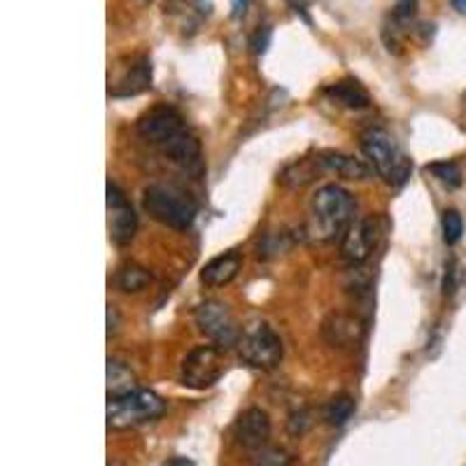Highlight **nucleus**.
<instances>
[{
	"mask_svg": "<svg viewBox=\"0 0 466 466\" xmlns=\"http://www.w3.org/2000/svg\"><path fill=\"white\" fill-rule=\"evenodd\" d=\"M361 152L390 187L406 185V180L410 177L413 164L385 128H369L361 133Z\"/></svg>",
	"mask_w": 466,
	"mask_h": 466,
	"instance_id": "2",
	"label": "nucleus"
},
{
	"mask_svg": "<svg viewBox=\"0 0 466 466\" xmlns=\"http://www.w3.org/2000/svg\"><path fill=\"white\" fill-rule=\"evenodd\" d=\"M143 208L149 218L168 228L185 231L197 219L198 206L185 189L175 185H149L143 191Z\"/></svg>",
	"mask_w": 466,
	"mask_h": 466,
	"instance_id": "3",
	"label": "nucleus"
},
{
	"mask_svg": "<svg viewBox=\"0 0 466 466\" xmlns=\"http://www.w3.org/2000/svg\"><path fill=\"white\" fill-rule=\"evenodd\" d=\"M245 10H248V0H233V19H240L245 15Z\"/></svg>",
	"mask_w": 466,
	"mask_h": 466,
	"instance_id": "26",
	"label": "nucleus"
},
{
	"mask_svg": "<svg viewBox=\"0 0 466 466\" xmlns=\"http://www.w3.org/2000/svg\"><path fill=\"white\" fill-rule=\"evenodd\" d=\"M166 413V401L149 390H133L119 397H107V430L122 431L154 422Z\"/></svg>",
	"mask_w": 466,
	"mask_h": 466,
	"instance_id": "4",
	"label": "nucleus"
},
{
	"mask_svg": "<svg viewBox=\"0 0 466 466\" xmlns=\"http://www.w3.org/2000/svg\"><path fill=\"white\" fill-rule=\"evenodd\" d=\"M318 159L324 170H331V173L340 175V177H348V180H366L369 177V168L361 161L348 157V154L327 152L319 154Z\"/></svg>",
	"mask_w": 466,
	"mask_h": 466,
	"instance_id": "15",
	"label": "nucleus"
},
{
	"mask_svg": "<svg viewBox=\"0 0 466 466\" xmlns=\"http://www.w3.org/2000/svg\"><path fill=\"white\" fill-rule=\"evenodd\" d=\"M116 331V308L107 306V336H112Z\"/></svg>",
	"mask_w": 466,
	"mask_h": 466,
	"instance_id": "25",
	"label": "nucleus"
},
{
	"mask_svg": "<svg viewBox=\"0 0 466 466\" xmlns=\"http://www.w3.org/2000/svg\"><path fill=\"white\" fill-rule=\"evenodd\" d=\"M149 282H152V273L138 264H124L122 268L116 270V276H115L116 289L127 291V294L143 291Z\"/></svg>",
	"mask_w": 466,
	"mask_h": 466,
	"instance_id": "16",
	"label": "nucleus"
},
{
	"mask_svg": "<svg viewBox=\"0 0 466 466\" xmlns=\"http://www.w3.org/2000/svg\"><path fill=\"white\" fill-rule=\"evenodd\" d=\"M427 173L434 175L436 180L448 189H457L461 185V170L455 161H434V164L427 166Z\"/></svg>",
	"mask_w": 466,
	"mask_h": 466,
	"instance_id": "20",
	"label": "nucleus"
},
{
	"mask_svg": "<svg viewBox=\"0 0 466 466\" xmlns=\"http://www.w3.org/2000/svg\"><path fill=\"white\" fill-rule=\"evenodd\" d=\"M355 224V198L339 185H324L310 198V227L308 233L319 243L343 238Z\"/></svg>",
	"mask_w": 466,
	"mask_h": 466,
	"instance_id": "1",
	"label": "nucleus"
},
{
	"mask_svg": "<svg viewBox=\"0 0 466 466\" xmlns=\"http://www.w3.org/2000/svg\"><path fill=\"white\" fill-rule=\"evenodd\" d=\"M185 3H191V0H185Z\"/></svg>",
	"mask_w": 466,
	"mask_h": 466,
	"instance_id": "29",
	"label": "nucleus"
},
{
	"mask_svg": "<svg viewBox=\"0 0 466 466\" xmlns=\"http://www.w3.org/2000/svg\"><path fill=\"white\" fill-rule=\"evenodd\" d=\"M152 86V61L147 56L133 58V64L127 66L124 75L110 86L112 98H131Z\"/></svg>",
	"mask_w": 466,
	"mask_h": 466,
	"instance_id": "12",
	"label": "nucleus"
},
{
	"mask_svg": "<svg viewBox=\"0 0 466 466\" xmlns=\"http://www.w3.org/2000/svg\"><path fill=\"white\" fill-rule=\"evenodd\" d=\"M194 322H197L198 331L212 345H218L219 350H228L233 345H238L240 334H243L227 303L215 301V299L198 303L197 310H194Z\"/></svg>",
	"mask_w": 466,
	"mask_h": 466,
	"instance_id": "6",
	"label": "nucleus"
},
{
	"mask_svg": "<svg viewBox=\"0 0 466 466\" xmlns=\"http://www.w3.org/2000/svg\"><path fill=\"white\" fill-rule=\"evenodd\" d=\"M240 266H243V257L236 249H228L224 255L215 257V259L208 261L201 270V280L208 287H224L228 282L236 280V276L240 273Z\"/></svg>",
	"mask_w": 466,
	"mask_h": 466,
	"instance_id": "13",
	"label": "nucleus"
},
{
	"mask_svg": "<svg viewBox=\"0 0 466 466\" xmlns=\"http://www.w3.org/2000/svg\"><path fill=\"white\" fill-rule=\"evenodd\" d=\"M268 43H270V28L264 26L255 33V37H252V43L249 45H252V52L255 54H264L266 47H268Z\"/></svg>",
	"mask_w": 466,
	"mask_h": 466,
	"instance_id": "24",
	"label": "nucleus"
},
{
	"mask_svg": "<svg viewBox=\"0 0 466 466\" xmlns=\"http://www.w3.org/2000/svg\"><path fill=\"white\" fill-rule=\"evenodd\" d=\"M233 439L240 448L255 452L270 443V420L261 408H248L240 418L233 422Z\"/></svg>",
	"mask_w": 466,
	"mask_h": 466,
	"instance_id": "11",
	"label": "nucleus"
},
{
	"mask_svg": "<svg viewBox=\"0 0 466 466\" xmlns=\"http://www.w3.org/2000/svg\"><path fill=\"white\" fill-rule=\"evenodd\" d=\"M355 413V399L350 394H336L331 401H329L327 410H324V418L331 427H343L348 424V420Z\"/></svg>",
	"mask_w": 466,
	"mask_h": 466,
	"instance_id": "18",
	"label": "nucleus"
},
{
	"mask_svg": "<svg viewBox=\"0 0 466 466\" xmlns=\"http://www.w3.org/2000/svg\"><path fill=\"white\" fill-rule=\"evenodd\" d=\"M378 243V222L373 218H364L355 222L343 236L340 245V257L345 264L360 266L371 257L373 248Z\"/></svg>",
	"mask_w": 466,
	"mask_h": 466,
	"instance_id": "10",
	"label": "nucleus"
},
{
	"mask_svg": "<svg viewBox=\"0 0 466 466\" xmlns=\"http://www.w3.org/2000/svg\"><path fill=\"white\" fill-rule=\"evenodd\" d=\"M107 224H110V238L116 245H128L136 238L138 231V215L128 203L124 194L115 182H107Z\"/></svg>",
	"mask_w": 466,
	"mask_h": 466,
	"instance_id": "9",
	"label": "nucleus"
},
{
	"mask_svg": "<svg viewBox=\"0 0 466 466\" xmlns=\"http://www.w3.org/2000/svg\"><path fill=\"white\" fill-rule=\"evenodd\" d=\"M324 96H327L334 106L345 107V110H364V107H369V103H371V98H369L364 86L357 80H350V77L348 80L329 85L327 89H324Z\"/></svg>",
	"mask_w": 466,
	"mask_h": 466,
	"instance_id": "14",
	"label": "nucleus"
},
{
	"mask_svg": "<svg viewBox=\"0 0 466 466\" xmlns=\"http://www.w3.org/2000/svg\"><path fill=\"white\" fill-rule=\"evenodd\" d=\"M331 322H334V327H331L329 322H324V334L334 331V336H329V343H334V345L352 343V339H355V331H357V324L352 322V319L343 318V315H334V318H331Z\"/></svg>",
	"mask_w": 466,
	"mask_h": 466,
	"instance_id": "19",
	"label": "nucleus"
},
{
	"mask_svg": "<svg viewBox=\"0 0 466 466\" xmlns=\"http://www.w3.org/2000/svg\"><path fill=\"white\" fill-rule=\"evenodd\" d=\"M166 466H194V464H191V461H187V460H182V457H175V460H170Z\"/></svg>",
	"mask_w": 466,
	"mask_h": 466,
	"instance_id": "27",
	"label": "nucleus"
},
{
	"mask_svg": "<svg viewBox=\"0 0 466 466\" xmlns=\"http://www.w3.org/2000/svg\"><path fill=\"white\" fill-rule=\"evenodd\" d=\"M240 360L252 369L270 371L282 360V340L266 322H252L243 329L238 340Z\"/></svg>",
	"mask_w": 466,
	"mask_h": 466,
	"instance_id": "5",
	"label": "nucleus"
},
{
	"mask_svg": "<svg viewBox=\"0 0 466 466\" xmlns=\"http://www.w3.org/2000/svg\"><path fill=\"white\" fill-rule=\"evenodd\" d=\"M136 131H138V136L145 143H149L152 147H157L161 152V149L168 143H173L180 133H185L187 127L182 115L175 110V107L157 106L152 107V110L145 112L138 122H136Z\"/></svg>",
	"mask_w": 466,
	"mask_h": 466,
	"instance_id": "8",
	"label": "nucleus"
},
{
	"mask_svg": "<svg viewBox=\"0 0 466 466\" xmlns=\"http://www.w3.org/2000/svg\"><path fill=\"white\" fill-rule=\"evenodd\" d=\"M418 15V0H397L392 7V19L397 24H410Z\"/></svg>",
	"mask_w": 466,
	"mask_h": 466,
	"instance_id": "23",
	"label": "nucleus"
},
{
	"mask_svg": "<svg viewBox=\"0 0 466 466\" xmlns=\"http://www.w3.org/2000/svg\"><path fill=\"white\" fill-rule=\"evenodd\" d=\"M452 5H455V10L460 12V15H466V0H451Z\"/></svg>",
	"mask_w": 466,
	"mask_h": 466,
	"instance_id": "28",
	"label": "nucleus"
},
{
	"mask_svg": "<svg viewBox=\"0 0 466 466\" xmlns=\"http://www.w3.org/2000/svg\"><path fill=\"white\" fill-rule=\"evenodd\" d=\"M249 466H291V457L282 448H276V445L268 443L264 448H259V451L252 452Z\"/></svg>",
	"mask_w": 466,
	"mask_h": 466,
	"instance_id": "21",
	"label": "nucleus"
},
{
	"mask_svg": "<svg viewBox=\"0 0 466 466\" xmlns=\"http://www.w3.org/2000/svg\"><path fill=\"white\" fill-rule=\"evenodd\" d=\"M464 233V222L457 210H445L443 212V240L448 245H457Z\"/></svg>",
	"mask_w": 466,
	"mask_h": 466,
	"instance_id": "22",
	"label": "nucleus"
},
{
	"mask_svg": "<svg viewBox=\"0 0 466 466\" xmlns=\"http://www.w3.org/2000/svg\"><path fill=\"white\" fill-rule=\"evenodd\" d=\"M224 361L218 345H198L182 360L180 382L191 390H206L222 378Z\"/></svg>",
	"mask_w": 466,
	"mask_h": 466,
	"instance_id": "7",
	"label": "nucleus"
},
{
	"mask_svg": "<svg viewBox=\"0 0 466 466\" xmlns=\"http://www.w3.org/2000/svg\"><path fill=\"white\" fill-rule=\"evenodd\" d=\"M136 390V376L122 361L107 360V397H119Z\"/></svg>",
	"mask_w": 466,
	"mask_h": 466,
	"instance_id": "17",
	"label": "nucleus"
}]
</instances>
